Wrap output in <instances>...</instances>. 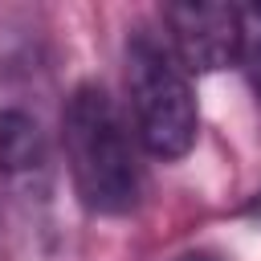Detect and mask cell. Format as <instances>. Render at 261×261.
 Instances as JSON below:
<instances>
[{
  "instance_id": "52a82bcc",
  "label": "cell",
  "mask_w": 261,
  "mask_h": 261,
  "mask_svg": "<svg viewBox=\"0 0 261 261\" xmlns=\"http://www.w3.org/2000/svg\"><path fill=\"white\" fill-rule=\"evenodd\" d=\"M245 212H249V216H261V192H257V200H253V204H249Z\"/></svg>"
},
{
  "instance_id": "3957f363",
  "label": "cell",
  "mask_w": 261,
  "mask_h": 261,
  "mask_svg": "<svg viewBox=\"0 0 261 261\" xmlns=\"http://www.w3.org/2000/svg\"><path fill=\"white\" fill-rule=\"evenodd\" d=\"M163 41L188 73H216L241 57V8L232 4H167Z\"/></svg>"
},
{
  "instance_id": "277c9868",
  "label": "cell",
  "mask_w": 261,
  "mask_h": 261,
  "mask_svg": "<svg viewBox=\"0 0 261 261\" xmlns=\"http://www.w3.org/2000/svg\"><path fill=\"white\" fill-rule=\"evenodd\" d=\"M45 159L41 122L24 110H0V171H33Z\"/></svg>"
},
{
  "instance_id": "8992f818",
  "label": "cell",
  "mask_w": 261,
  "mask_h": 261,
  "mask_svg": "<svg viewBox=\"0 0 261 261\" xmlns=\"http://www.w3.org/2000/svg\"><path fill=\"white\" fill-rule=\"evenodd\" d=\"M175 261H220V257H216V253H204V249H200V253H184V257H175Z\"/></svg>"
},
{
  "instance_id": "5b68a950",
  "label": "cell",
  "mask_w": 261,
  "mask_h": 261,
  "mask_svg": "<svg viewBox=\"0 0 261 261\" xmlns=\"http://www.w3.org/2000/svg\"><path fill=\"white\" fill-rule=\"evenodd\" d=\"M241 69L261 102V4H245L241 8Z\"/></svg>"
},
{
  "instance_id": "6da1fadb",
  "label": "cell",
  "mask_w": 261,
  "mask_h": 261,
  "mask_svg": "<svg viewBox=\"0 0 261 261\" xmlns=\"http://www.w3.org/2000/svg\"><path fill=\"white\" fill-rule=\"evenodd\" d=\"M61 143L73 188L90 212L122 216L143 196V167L114 98L98 82L73 86L61 110Z\"/></svg>"
},
{
  "instance_id": "7a4b0ae2",
  "label": "cell",
  "mask_w": 261,
  "mask_h": 261,
  "mask_svg": "<svg viewBox=\"0 0 261 261\" xmlns=\"http://www.w3.org/2000/svg\"><path fill=\"white\" fill-rule=\"evenodd\" d=\"M126 94L139 143L155 159H184L196 143L200 110L188 69L151 29H135L126 37Z\"/></svg>"
}]
</instances>
